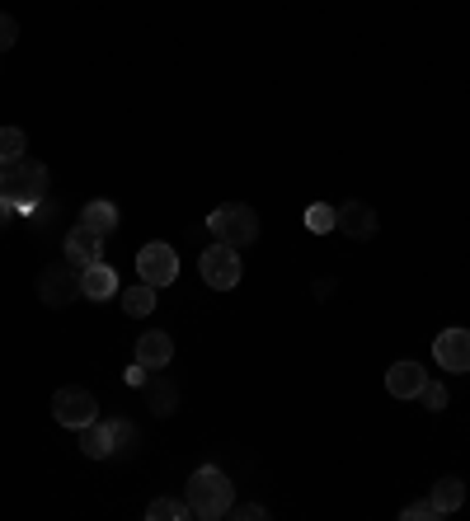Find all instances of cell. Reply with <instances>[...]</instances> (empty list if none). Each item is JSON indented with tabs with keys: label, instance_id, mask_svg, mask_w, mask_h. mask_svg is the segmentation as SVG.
Masks as SVG:
<instances>
[{
	"label": "cell",
	"instance_id": "26",
	"mask_svg": "<svg viewBox=\"0 0 470 521\" xmlns=\"http://www.w3.org/2000/svg\"><path fill=\"white\" fill-rule=\"evenodd\" d=\"M146 376H151V371L141 367V362H132V371H127V385H137V390H141V385H146Z\"/></svg>",
	"mask_w": 470,
	"mask_h": 521
},
{
	"label": "cell",
	"instance_id": "16",
	"mask_svg": "<svg viewBox=\"0 0 470 521\" xmlns=\"http://www.w3.org/2000/svg\"><path fill=\"white\" fill-rule=\"evenodd\" d=\"M80 226L109 240L113 230H118V207H113V202H104V198H99V202H85V212H80Z\"/></svg>",
	"mask_w": 470,
	"mask_h": 521
},
{
	"label": "cell",
	"instance_id": "14",
	"mask_svg": "<svg viewBox=\"0 0 470 521\" xmlns=\"http://www.w3.org/2000/svg\"><path fill=\"white\" fill-rule=\"evenodd\" d=\"M423 381H428V371H423L419 362H395V367L386 371V390H391L395 399H419Z\"/></svg>",
	"mask_w": 470,
	"mask_h": 521
},
{
	"label": "cell",
	"instance_id": "2",
	"mask_svg": "<svg viewBox=\"0 0 470 521\" xmlns=\"http://www.w3.org/2000/svg\"><path fill=\"white\" fill-rule=\"evenodd\" d=\"M47 193V165H38V160H15V165H5V174H0V198L10 202L15 212H33L38 202H43Z\"/></svg>",
	"mask_w": 470,
	"mask_h": 521
},
{
	"label": "cell",
	"instance_id": "28",
	"mask_svg": "<svg viewBox=\"0 0 470 521\" xmlns=\"http://www.w3.org/2000/svg\"><path fill=\"white\" fill-rule=\"evenodd\" d=\"M0 174H5V165H0Z\"/></svg>",
	"mask_w": 470,
	"mask_h": 521
},
{
	"label": "cell",
	"instance_id": "21",
	"mask_svg": "<svg viewBox=\"0 0 470 521\" xmlns=\"http://www.w3.org/2000/svg\"><path fill=\"white\" fill-rule=\"evenodd\" d=\"M306 230H311V235H329V230H334V207H329V202H311V207H306Z\"/></svg>",
	"mask_w": 470,
	"mask_h": 521
},
{
	"label": "cell",
	"instance_id": "11",
	"mask_svg": "<svg viewBox=\"0 0 470 521\" xmlns=\"http://www.w3.org/2000/svg\"><path fill=\"white\" fill-rule=\"evenodd\" d=\"M104 259V235H94V230L76 226L71 235H66V263L71 268H90V263Z\"/></svg>",
	"mask_w": 470,
	"mask_h": 521
},
{
	"label": "cell",
	"instance_id": "4",
	"mask_svg": "<svg viewBox=\"0 0 470 521\" xmlns=\"http://www.w3.org/2000/svg\"><path fill=\"white\" fill-rule=\"evenodd\" d=\"M198 268H203V282L212 287V292H231V287H240V277H245V263H240V249L231 245H212L203 249V259H198Z\"/></svg>",
	"mask_w": 470,
	"mask_h": 521
},
{
	"label": "cell",
	"instance_id": "6",
	"mask_svg": "<svg viewBox=\"0 0 470 521\" xmlns=\"http://www.w3.org/2000/svg\"><path fill=\"white\" fill-rule=\"evenodd\" d=\"M137 273L141 282H151V287H170L174 277H179V254H174L170 245H160V240H151V245H141L137 254Z\"/></svg>",
	"mask_w": 470,
	"mask_h": 521
},
{
	"label": "cell",
	"instance_id": "18",
	"mask_svg": "<svg viewBox=\"0 0 470 521\" xmlns=\"http://www.w3.org/2000/svg\"><path fill=\"white\" fill-rule=\"evenodd\" d=\"M123 310L127 315H151V310H156V287H151V282H141V287H127L123 292Z\"/></svg>",
	"mask_w": 470,
	"mask_h": 521
},
{
	"label": "cell",
	"instance_id": "10",
	"mask_svg": "<svg viewBox=\"0 0 470 521\" xmlns=\"http://www.w3.org/2000/svg\"><path fill=\"white\" fill-rule=\"evenodd\" d=\"M80 296H85V301H113V296H118V273H113L104 259L90 263V268H80Z\"/></svg>",
	"mask_w": 470,
	"mask_h": 521
},
{
	"label": "cell",
	"instance_id": "13",
	"mask_svg": "<svg viewBox=\"0 0 470 521\" xmlns=\"http://www.w3.org/2000/svg\"><path fill=\"white\" fill-rule=\"evenodd\" d=\"M80 451H85L90 460H109V456H118L113 418H109V423H99V418H94V423H85V428H80Z\"/></svg>",
	"mask_w": 470,
	"mask_h": 521
},
{
	"label": "cell",
	"instance_id": "15",
	"mask_svg": "<svg viewBox=\"0 0 470 521\" xmlns=\"http://www.w3.org/2000/svg\"><path fill=\"white\" fill-rule=\"evenodd\" d=\"M141 390H146V404H151V414L156 418H170L174 409H179V390H174V381H165V376H146V385H141Z\"/></svg>",
	"mask_w": 470,
	"mask_h": 521
},
{
	"label": "cell",
	"instance_id": "24",
	"mask_svg": "<svg viewBox=\"0 0 470 521\" xmlns=\"http://www.w3.org/2000/svg\"><path fill=\"white\" fill-rule=\"evenodd\" d=\"M400 517H405V521H433V517H438V507H433V498H423V503H409Z\"/></svg>",
	"mask_w": 470,
	"mask_h": 521
},
{
	"label": "cell",
	"instance_id": "1",
	"mask_svg": "<svg viewBox=\"0 0 470 521\" xmlns=\"http://www.w3.org/2000/svg\"><path fill=\"white\" fill-rule=\"evenodd\" d=\"M188 512L198 521H217L231 512L235 503V484L226 475H221L217 465H203V470H193V479H188Z\"/></svg>",
	"mask_w": 470,
	"mask_h": 521
},
{
	"label": "cell",
	"instance_id": "19",
	"mask_svg": "<svg viewBox=\"0 0 470 521\" xmlns=\"http://www.w3.org/2000/svg\"><path fill=\"white\" fill-rule=\"evenodd\" d=\"M24 146H29V137H24L19 127H0V165L24 160Z\"/></svg>",
	"mask_w": 470,
	"mask_h": 521
},
{
	"label": "cell",
	"instance_id": "9",
	"mask_svg": "<svg viewBox=\"0 0 470 521\" xmlns=\"http://www.w3.org/2000/svg\"><path fill=\"white\" fill-rule=\"evenodd\" d=\"M334 230H344L348 240H372L376 212L367 207V202H339V207H334Z\"/></svg>",
	"mask_w": 470,
	"mask_h": 521
},
{
	"label": "cell",
	"instance_id": "8",
	"mask_svg": "<svg viewBox=\"0 0 470 521\" xmlns=\"http://www.w3.org/2000/svg\"><path fill=\"white\" fill-rule=\"evenodd\" d=\"M433 357H438L442 371H470V329H442L433 338Z\"/></svg>",
	"mask_w": 470,
	"mask_h": 521
},
{
	"label": "cell",
	"instance_id": "7",
	"mask_svg": "<svg viewBox=\"0 0 470 521\" xmlns=\"http://www.w3.org/2000/svg\"><path fill=\"white\" fill-rule=\"evenodd\" d=\"M38 296H43L52 310H62V306H71V301H80V268H71V263L47 268V273L38 277Z\"/></svg>",
	"mask_w": 470,
	"mask_h": 521
},
{
	"label": "cell",
	"instance_id": "22",
	"mask_svg": "<svg viewBox=\"0 0 470 521\" xmlns=\"http://www.w3.org/2000/svg\"><path fill=\"white\" fill-rule=\"evenodd\" d=\"M419 399H423V409H433V414H442V409H447V385L428 376V381H423V390H419Z\"/></svg>",
	"mask_w": 470,
	"mask_h": 521
},
{
	"label": "cell",
	"instance_id": "20",
	"mask_svg": "<svg viewBox=\"0 0 470 521\" xmlns=\"http://www.w3.org/2000/svg\"><path fill=\"white\" fill-rule=\"evenodd\" d=\"M146 517L151 521H188L193 512H188V503H179V498H156V503L146 507Z\"/></svg>",
	"mask_w": 470,
	"mask_h": 521
},
{
	"label": "cell",
	"instance_id": "3",
	"mask_svg": "<svg viewBox=\"0 0 470 521\" xmlns=\"http://www.w3.org/2000/svg\"><path fill=\"white\" fill-rule=\"evenodd\" d=\"M207 230H212V240H221V245L245 249L259 240V216L245 202H221L217 212L207 216Z\"/></svg>",
	"mask_w": 470,
	"mask_h": 521
},
{
	"label": "cell",
	"instance_id": "23",
	"mask_svg": "<svg viewBox=\"0 0 470 521\" xmlns=\"http://www.w3.org/2000/svg\"><path fill=\"white\" fill-rule=\"evenodd\" d=\"M226 517H235V521H264L268 507H259V503H231V512H226Z\"/></svg>",
	"mask_w": 470,
	"mask_h": 521
},
{
	"label": "cell",
	"instance_id": "5",
	"mask_svg": "<svg viewBox=\"0 0 470 521\" xmlns=\"http://www.w3.org/2000/svg\"><path fill=\"white\" fill-rule=\"evenodd\" d=\"M52 418L62 423V428H85V423H94L99 418V404H94V395L85 390V385H62L57 395H52Z\"/></svg>",
	"mask_w": 470,
	"mask_h": 521
},
{
	"label": "cell",
	"instance_id": "27",
	"mask_svg": "<svg viewBox=\"0 0 470 521\" xmlns=\"http://www.w3.org/2000/svg\"><path fill=\"white\" fill-rule=\"evenodd\" d=\"M10 212H15V207H10V202L0 198V226H10Z\"/></svg>",
	"mask_w": 470,
	"mask_h": 521
},
{
	"label": "cell",
	"instance_id": "25",
	"mask_svg": "<svg viewBox=\"0 0 470 521\" xmlns=\"http://www.w3.org/2000/svg\"><path fill=\"white\" fill-rule=\"evenodd\" d=\"M15 38H19V24L5 15V10H0V52H10V47H15Z\"/></svg>",
	"mask_w": 470,
	"mask_h": 521
},
{
	"label": "cell",
	"instance_id": "12",
	"mask_svg": "<svg viewBox=\"0 0 470 521\" xmlns=\"http://www.w3.org/2000/svg\"><path fill=\"white\" fill-rule=\"evenodd\" d=\"M137 362L146 371H165L174 362V338L160 334V329H151V334L137 338Z\"/></svg>",
	"mask_w": 470,
	"mask_h": 521
},
{
	"label": "cell",
	"instance_id": "17",
	"mask_svg": "<svg viewBox=\"0 0 470 521\" xmlns=\"http://www.w3.org/2000/svg\"><path fill=\"white\" fill-rule=\"evenodd\" d=\"M461 503H466V484H461L456 475H447V479L433 484V507H438V517H452Z\"/></svg>",
	"mask_w": 470,
	"mask_h": 521
}]
</instances>
